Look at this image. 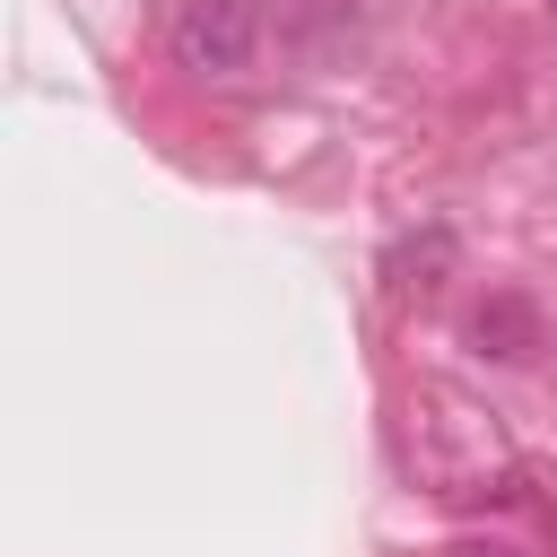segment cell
Returning <instances> with one entry per match:
<instances>
[{"label": "cell", "instance_id": "obj_1", "mask_svg": "<svg viewBox=\"0 0 557 557\" xmlns=\"http://www.w3.org/2000/svg\"><path fill=\"white\" fill-rule=\"evenodd\" d=\"M165 52L191 78H235L261 52V0H174L165 17Z\"/></svg>", "mask_w": 557, "mask_h": 557}, {"label": "cell", "instance_id": "obj_2", "mask_svg": "<svg viewBox=\"0 0 557 557\" xmlns=\"http://www.w3.org/2000/svg\"><path fill=\"white\" fill-rule=\"evenodd\" d=\"M470 339H479L487 357H505V366H522V357H540V348H548L540 305H531V296H513V287H496V296L470 313Z\"/></svg>", "mask_w": 557, "mask_h": 557}]
</instances>
